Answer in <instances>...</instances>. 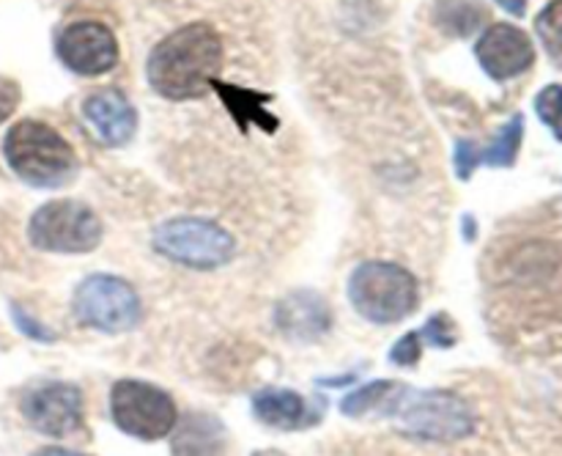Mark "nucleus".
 I'll return each instance as SVG.
<instances>
[{
  "label": "nucleus",
  "instance_id": "nucleus-1",
  "mask_svg": "<svg viewBox=\"0 0 562 456\" xmlns=\"http://www.w3.org/2000/svg\"><path fill=\"white\" fill-rule=\"evenodd\" d=\"M225 44L212 22H187L154 44L146 60L148 86L165 99H198L217 82Z\"/></svg>",
  "mask_w": 562,
  "mask_h": 456
},
{
  "label": "nucleus",
  "instance_id": "nucleus-2",
  "mask_svg": "<svg viewBox=\"0 0 562 456\" xmlns=\"http://www.w3.org/2000/svg\"><path fill=\"white\" fill-rule=\"evenodd\" d=\"M3 157L22 181L33 187H58L77 170V154L49 124L25 119L9 130Z\"/></svg>",
  "mask_w": 562,
  "mask_h": 456
},
{
  "label": "nucleus",
  "instance_id": "nucleus-3",
  "mask_svg": "<svg viewBox=\"0 0 562 456\" xmlns=\"http://www.w3.org/2000/svg\"><path fill=\"white\" fill-rule=\"evenodd\" d=\"M384 415H393L404 434L420 440H461L475 432V418L450 390H412L395 382L384 404Z\"/></svg>",
  "mask_w": 562,
  "mask_h": 456
},
{
  "label": "nucleus",
  "instance_id": "nucleus-4",
  "mask_svg": "<svg viewBox=\"0 0 562 456\" xmlns=\"http://www.w3.org/2000/svg\"><path fill=\"white\" fill-rule=\"evenodd\" d=\"M349 300L362 319L395 324L417 308L420 291L409 269L393 262H366L351 273Z\"/></svg>",
  "mask_w": 562,
  "mask_h": 456
},
{
  "label": "nucleus",
  "instance_id": "nucleus-5",
  "mask_svg": "<svg viewBox=\"0 0 562 456\" xmlns=\"http://www.w3.org/2000/svg\"><path fill=\"white\" fill-rule=\"evenodd\" d=\"M154 247L165 258L192 269L223 267L234 258L236 242L214 220L173 218L154 231Z\"/></svg>",
  "mask_w": 562,
  "mask_h": 456
},
{
  "label": "nucleus",
  "instance_id": "nucleus-6",
  "mask_svg": "<svg viewBox=\"0 0 562 456\" xmlns=\"http://www.w3.org/2000/svg\"><path fill=\"white\" fill-rule=\"evenodd\" d=\"M27 236L38 251L88 253L102 242V220L82 201L60 198L33 212Z\"/></svg>",
  "mask_w": 562,
  "mask_h": 456
},
{
  "label": "nucleus",
  "instance_id": "nucleus-7",
  "mask_svg": "<svg viewBox=\"0 0 562 456\" xmlns=\"http://www.w3.org/2000/svg\"><path fill=\"white\" fill-rule=\"evenodd\" d=\"M110 415L121 432L137 440H159L173 432L176 404L157 385L137 382V379H121L110 393Z\"/></svg>",
  "mask_w": 562,
  "mask_h": 456
},
{
  "label": "nucleus",
  "instance_id": "nucleus-8",
  "mask_svg": "<svg viewBox=\"0 0 562 456\" xmlns=\"http://www.w3.org/2000/svg\"><path fill=\"white\" fill-rule=\"evenodd\" d=\"M75 311L82 324L102 333H124L143 316L137 291L115 275H91L75 291Z\"/></svg>",
  "mask_w": 562,
  "mask_h": 456
},
{
  "label": "nucleus",
  "instance_id": "nucleus-9",
  "mask_svg": "<svg viewBox=\"0 0 562 456\" xmlns=\"http://www.w3.org/2000/svg\"><path fill=\"white\" fill-rule=\"evenodd\" d=\"M58 58L82 77H99L119 64V42L104 22H71L58 36Z\"/></svg>",
  "mask_w": 562,
  "mask_h": 456
},
{
  "label": "nucleus",
  "instance_id": "nucleus-10",
  "mask_svg": "<svg viewBox=\"0 0 562 456\" xmlns=\"http://www.w3.org/2000/svg\"><path fill=\"white\" fill-rule=\"evenodd\" d=\"M22 415L49 437H66L82 429V393L75 385L47 382L22 399Z\"/></svg>",
  "mask_w": 562,
  "mask_h": 456
},
{
  "label": "nucleus",
  "instance_id": "nucleus-11",
  "mask_svg": "<svg viewBox=\"0 0 562 456\" xmlns=\"http://www.w3.org/2000/svg\"><path fill=\"white\" fill-rule=\"evenodd\" d=\"M475 55L488 77L510 80V77L530 69L532 60H536V47H532L530 36L521 27L497 22V25H492L483 33L475 47Z\"/></svg>",
  "mask_w": 562,
  "mask_h": 456
},
{
  "label": "nucleus",
  "instance_id": "nucleus-12",
  "mask_svg": "<svg viewBox=\"0 0 562 456\" xmlns=\"http://www.w3.org/2000/svg\"><path fill=\"white\" fill-rule=\"evenodd\" d=\"M82 115L104 146H124L137 130V113L130 99L119 88H102L86 97Z\"/></svg>",
  "mask_w": 562,
  "mask_h": 456
},
{
  "label": "nucleus",
  "instance_id": "nucleus-13",
  "mask_svg": "<svg viewBox=\"0 0 562 456\" xmlns=\"http://www.w3.org/2000/svg\"><path fill=\"white\" fill-rule=\"evenodd\" d=\"M278 324L283 333L291 335V338H316V335H322L329 324L327 300H322V297L313 294V291H296L289 300L280 302Z\"/></svg>",
  "mask_w": 562,
  "mask_h": 456
},
{
  "label": "nucleus",
  "instance_id": "nucleus-14",
  "mask_svg": "<svg viewBox=\"0 0 562 456\" xmlns=\"http://www.w3.org/2000/svg\"><path fill=\"white\" fill-rule=\"evenodd\" d=\"M225 445V429L212 415H187L170 440L173 456H220Z\"/></svg>",
  "mask_w": 562,
  "mask_h": 456
},
{
  "label": "nucleus",
  "instance_id": "nucleus-15",
  "mask_svg": "<svg viewBox=\"0 0 562 456\" xmlns=\"http://www.w3.org/2000/svg\"><path fill=\"white\" fill-rule=\"evenodd\" d=\"M252 410H256L258 421L274 429H302L307 426V404L300 393L283 388H267L252 399Z\"/></svg>",
  "mask_w": 562,
  "mask_h": 456
},
{
  "label": "nucleus",
  "instance_id": "nucleus-16",
  "mask_svg": "<svg viewBox=\"0 0 562 456\" xmlns=\"http://www.w3.org/2000/svg\"><path fill=\"white\" fill-rule=\"evenodd\" d=\"M486 16L488 11L481 0H437L434 5V22L456 38L472 36Z\"/></svg>",
  "mask_w": 562,
  "mask_h": 456
},
{
  "label": "nucleus",
  "instance_id": "nucleus-17",
  "mask_svg": "<svg viewBox=\"0 0 562 456\" xmlns=\"http://www.w3.org/2000/svg\"><path fill=\"white\" fill-rule=\"evenodd\" d=\"M521 135H525V119H521V115H514V119L499 130L497 141L481 154V159L483 163L494 165V168H508V165L516 163V154H519V146H521Z\"/></svg>",
  "mask_w": 562,
  "mask_h": 456
},
{
  "label": "nucleus",
  "instance_id": "nucleus-18",
  "mask_svg": "<svg viewBox=\"0 0 562 456\" xmlns=\"http://www.w3.org/2000/svg\"><path fill=\"white\" fill-rule=\"evenodd\" d=\"M395 390V382L390 379H379V382L366 385V388H357L340 401V410L346 415H366V412H382L384 404H387L390 393Z\"/></svg>",
  "mask_w": 562,
  "mask_h": 456
},
{
  "label": "nucleus",
  "instance_id": "nucleus-19",
  "mask_svg": "<svg viewBox=\"0 0 562 456\" xmlns=\"http://www.w3.org/2000/svg\"><path fill=\"white\" fill-rule=\"evenodd\" d=\"M536 31L549 58L562 69V0H552V3L538 14Z\"/></svg>",
  "mask_w": 562,
  "mask_h": 456
},
{
  "label": "nucleus",
  "instance_id": "nucleus-20",
  "mask_svg": "<svg viewBox=\"0 0 562 456\" xmlns=\"http://www.w3.org/2000/svg\"><path fill=\"white\" fill-rule=\"evenodd\" d=\"M538 115L552 126L554 135L562 141V86H549L536 99Z\"/></svg>",
  "mask_w": 562,
  "mask_h": 456
},
{
  "label": "nucleus",
  "instance_id": "nucleus-21",
  "mask_svg": "<svg viewBox=\"0 0 562 456\" xmlns=\"http://www.w3.org/2000/svg\"><path fill=\"white\" fill-rule=\"evenodd\" d=\"M420 352H423L420 349V333H409L393 346V352H390V360L398 363V366H412V363L420 360Z\"/></svg>",
  "mask_w": 562,
  "mask_h": 456
},
{
  "label": "nucleus",
  "instance_id": "nucleus-22",
  "mask_svg": "<svg viewBox=\"0 0 562 456\" xmlns=\"http://www.w3.org/2000/svg\"><path fill=\"white\" fill-rule=\"evenodd\" d=\"M426 335L428 341H431L434 346H450L456 341V330H453V322H450L445 313H437V316L431 319V322L426 324Z\"/></svg>",
  "mask_w": 562,
  "mask_h": 456
},
{
  "label": "nucleus",
  "instance_id": "nucleus-23",
  "mask_svg": "<svg viewBox=\"0 0 562 456\" xmlns=\"http://www.w3.org/2000/svg\"><path fill=\"white\" fill-rule=\"evenodd\" d=\"M481 163V152H477V146L472 141H459V146H456V170H459L461 179H470L472 168Z\"/></svg>",
  "mask_w": 562,
  "mask_h": 456
},
{
  "label": "nucleus",
  "instance_id": "nucleus-24",
  "mask_svg": "<svg viewBox=\"0 0 562 456\" xmlns=\"http://www.w3.org/2000/svg\"><path fill=\"white\" fill-rule=\"evenodd\" d=\"M16 104H20V86L9 77H0V124L14 113Z\"/></svg>",
  "mask_w": 562,
  "mask_h": 456
},
{
  "label": "nucleus",
  "instance_id": "nucleus-25",
  "mask_svg": "<svg viewBox=\"0 0 562 456\" xmlns=\"http://www.w3.org/2000/svg\"><path fill=\"white\" fill-rule=\"evenodd\" d=\"M14 319H16V324H20V327H22V333H27V335H31V338H38V341H53L55 338V335L49 333V330H44L42 324H36V322H33V319H27L22 308H14Z\"/></svg>",
  "mask_w": 562,
  "mask_h": 456
},
{
  "label": "nucleus",
  "instance_id": "nucleus-26",
  "mask_svg": "<svg viewBox=\"0 0 562 456\" xmlns=\"http://www.w3.org/2000/svg\"><path fill=\"white\" fill-rule=\"evenodd\" d=\"M499 5H503L505 11H508V14H514V16H521L527 11V0H497Z\"/></svg>",
  "mask_w": 562,
  "mask_h": 456
},
{
  "label": "nucleus",
  "instance_id": "nucleus-27",
  "mask_svg": "<svg viewBox=\"0 0 562 456\" xmlns=\"http://www.w3.org/2000/svg\"><path fill=\"white\" fill-rule=\"evenodd\" d=\"M36 456H77V454H71V451H64V448H44L38 451Z\"/></svg>",
  "mask_w": 562,
  "mask_h": 456
},
{
  "label": "nucleus",
  "instance_id": "nucleus-28",
  "mask_svg": "<svg viewBox=\"0 0 562 456\" xmlns=\"http://www.w3.org/2000/svg\"><path fill=\"white\" fill-rule=\"evenodd\" d=\"M256 456H283V454H278V451H261V454H256Z\"/></svg>",
  "mask_w": 562,
  "mask_h": 456
}]
</instances>
